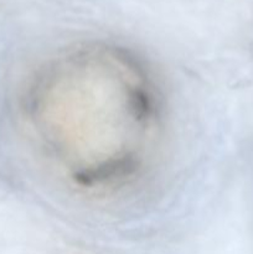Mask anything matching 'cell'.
I'll list each match as a JSON object with an SVG mask.
<instances>
[{
	"instance_id": "1",
	"label": "cell",
	"mask_w": 253,
	"mask_h": 254,
	"mask_svg": "<svg viewBox=\"0 0 253 254\" xmlns=\"http://www.w3.org/2000/svg\"><path fill=\"white\" fill-rule=\"evenodd\" d=\"M22 111L60 173L92 193L135 180L163 128V101L150 69L134 52L106 42L74 46L40 67Z\"/></svg>"
}]
</instances>
